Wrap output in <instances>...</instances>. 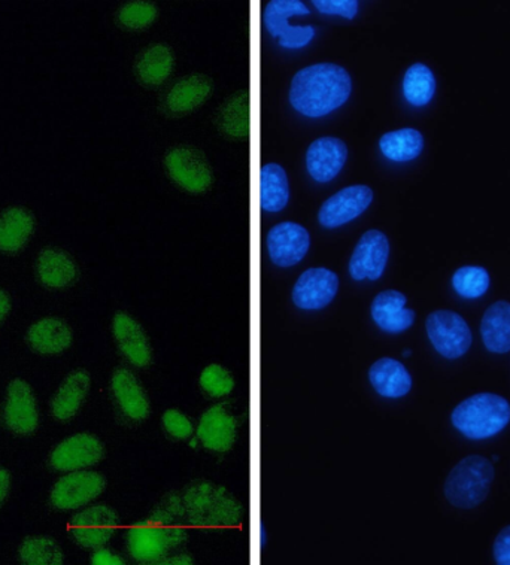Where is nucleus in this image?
<instances>
[{"label": "nucleus", "instance_id": "obj_1", "mask_svg": "<svg viewBox=\"0 0 510 565\" xmlns=\"http://www.w3.org/2000/svg\"><path fill=\"white\" fill-rule=\"evenodd\" d=\"M187 542V520L181 492H170L155 511L127 531V551L142 564H160L170 551Z\"/></svg>", "mask_w": 510, "mask_h": 565}, {"label": "nucleus", "instance_id": "obj_2", "mask_svg": "<svg viewBox=\"0 0 510 565\" xmlns=\"http://www.w3.org/2000/svg\"><path fill=\"white\" fill-rule=\"evenodd\" d=\"M352 78L334 63H317L293 76L288 100L306 118H322L342 108L350 99Z\"/></svg>", "mask_w": 510, "mask_h": 565}, {"label": "nucleus", "instance_id": "obj_3", "mask_svg": "<svg viewBox=\"0 0 510 565\" xmlns=\"http://www.w3.org/2000/svg\"><path fill=\"white\" fill-rule=\"evenodd\" d=\"M187 524L224 529L244 521V505L225 487L208 480H195L181 491Z\"/></svg>", "mask_w": 510, "mask_h": 565}, {"label": "nucleus", "instance_id": "obj_4", "mask_svg": "<svg viewBox=\"0 0 510 565\" xmlns=\"http://www.w3.org/2000/svg\"><path fill=\"white\" fill-rule=\"evenodd\" d=\"M450 423L467 439H491L509 426L510 403L499 394H475L453 411Z\"/></svg>", "mask_w": 510, "mask_h": 565}, {"label": "nucleus", "instance_id": "obj_5", "mask_svg": "<svg viewBox=\"0 0 510 565\" xmlns=\"http://www.w3.org/2000/svg\"><path fill=\"white\" fill-rule=\"evenodd\" d=\"M495 475V466L488 458L482 456L463 458L446 478L444 488L446 501L461 511L478 508L490 494Z\"/></svg>", "mask_w": 510, "mask_h": 565}, {"label": "nucleus", "instance_id": "obj_6", "mask_svg": "<svg viewBox=\"0 0 510 565\" xmlns=\"http://www.w3.org/2000/svg\"><path fill=\"white\" fill-rule=\"evenodd\" d=\"M309 14V8L300 0H270L263 11V25L283 49L300 50L312 42L317 31L312 25H293L290 20Z\"/></svg>", "mask_w": 510, "mask_h": 565}, {"label": "nucleus", "instance_id": "obj_7", "mask_svg": "<svg viewBox=\"0 0 510 565\" xmlns=\"http://www.w3.org/2000/svg\"><path fill=\"white\" fill-rule=\"evenodd\" d=\"M425 331L437 354L446 360L461 359L474 343L469 324L454 310L440 309L432 312L425 320Z\"/></svg>", "mask_w": 510, "mask_h": 565}, {"label": "nucleus", "instance_id": "obj_8", "mask_svg": "<svg viewBox=\"0 0 510 565\" xmlns=\"http://www.w3.org/2000/svg\"><path fill=\"white\" fill-rule=\"evenodd\" d=\"M163 163L170 180L189 193H205L214 182L210 161L198 148L187 146L172 148L166 152Z\"/></svg>", "mask_w": 510, "mask_h": 565}, {"label": "nucleus", "instance_id": "obj_9", "mask_svg": "<svg viewBox=\"0 0 510 565\" xmlns=\"http://www.w3.org/2000/svg\"><path fill=\"white\" fill-rule=\"evenodd\" d=\"M390 241L381 231L363 233L352 250L348 271L355 282H375L381 279L389 265Z\"/></svg>", "mask_w": 510, "mask_h": 565}, {"label": "nucleus", "instance_id": "obj_10", "mask_svg": "<svg viewBox=\"0 0 510 565\" xmlns=\"http://www.w3.org/2000/svg\"><path fill=\"white\" fill-rule=\"evenodd\" d=\"M118 524H120V518L113 508L96 504L76 513L70 522V531L79 546L97 550L113 539Z\"/></svg>", "mask_w": 510, "mask_h": 565}, {"label": "nucleus", "instance_id": "obj_11", "mask_svg": "<svg viewBox=\"0 0 510 565\" xmlns=\"http://www.w3.org/2000/svg\"><path fill=\"white\" fill-rule=\"evenodd\" d=\"M105 488L106 479L96 471H70V475L59 479L51 491V504L59 511H74L92 503Z\"/></svg>", "mask_w": 510, "mask_h": 565}, {"label": "nucleus", "instance_id": "obj_12", "mask_svg": "<svg viewBox=\"0 0 510 565\" xmlns=\"http://www.w3.org/2000/svg\"><path fill=\"white\" fill-rule=\"evenodd\" d=\"M373 202V191L368 185H351L339 190L322 203L318 223L325 228H339L363 215Z\"/></svg>", "mask_w": 510, "mask_h": 565}, {"label": "nucleus", "instance_id": "obj_13", "mask_svg": "<svg viewBox=\"0 0 510 565\" xmlns=\"http://www.w3.org/2000/svg\"><path fill=\"white\" fill-rule=\"evenodd\" d=\"M265 245L269 260L287 269L304 260L310 248V235L304 225L286 221L267 232Z\"/></svg>", "mask_w": 510, "mask_h": 565}, {"label": "nucleus", "instance_id": "obj_14", "mask_svg": "<svg viewBox=\"0 0 510 565\" xmlns=\"http://www.w3.org/2000/svg\"><path fill=\"white\" fill-rule=\"evenodd\" d=\"M339 278L326 267H312L297 278L291 300L297 309L321 310L338 296Z\"/></svg>", "mask_w": 510, "mask_h": 565}, {"label": "nucleus", "instance_id": "obj_15", "mask_svg": "<svg viewBox=\"0 0 510 565\" xmlns=\"http://www.w3.org/2000/svg\"><path fill=\"white\" fill-rule=\"evenodd\" d=\"M105 457L104 444L96 436L81 433L62 441L51 452L50 466L57 471L84 470Z\"/></svg>", "mask_w": 510, "mask_h": 565}, {"label": "nucleus", "instance_id": "obj_16", "mask_svg": "<svg viewBox=\"0 0 510 565\" xmlns=\"http://www.w3.org/2000/svg\"><path fill=\"white\" fill-rule=\"evenodd\" d=\"M347 159L346 142L338 138H331V136H325V138L314 140L306 151V171L318 184H327L339 175Z\"/></svg>", "mask_w": 510, "mask_h": 565}, {"label": "nucleus", "instance_id": "obj_17", "mask_svg": "<svg viewBox=\"0 0 510 565\" xmlns=\"http://www.w3.org/2000/svg\"><path fill=\"white\" fill-rule=\"evenodd\" d=\"M198 439L212 452H227L236 444L237 420L224 405L203 412L198 426Z\"/></svg>", "mask_w": 510, "mask_h": 565}, {"label": "nucleus", "instance_id": "obj_18", "mask_svg": "<svg viewBox=\"0 0 510 565\" xmlns=\"http://www.w3.org/2000/svg\"><path fill=\"white\" fill-rule=\"evenodd\" d=\"M372 321L381 331L401 334L415 322V310L407 308V297L397 290L381 291L371 306Z\"/></svg>", "mask_w": 510, "mask_h": 565}, {"label": "nucleus", "instance_id": "obj_19", "mask_svg": "<svg viewBox=\"0 0 510 565\" xmlns=\"http://www.w3.org/2000/svg\"><path fill=\"white\" fill-rule=\"evenodd\" d=\"M214 92L212 79L205 75H189L178 79L166 93L163 109L169 116L181 117L201 108Z\"/></svg>", "mask_w": 510, "mask_h": 565}, {"label": "nucleus", "instance_id": "obj_20", "mask_svg": "<svg viewBox=\"0 0 510 565\" xmlns=\"http://www.w3.org/2000/svg\"><path fill=\"white\" fill-rule=\"evenodd\" d=\"M38 415L36 398L31 386L23 380H15L8 386L6 405L7 427L15 435L28 436L36 430Z\"/></svg>", "mask_w": 510, "mask_h": 565}, {"label": "nucleus", "instance_id": "obj_21", "mask_svg": "<svg viewBox=\"0 0 510 565\" xmlns=\"http://www.w3.org/2000/svg\"><path fill=\"white\" fill-rule=\"evenodd\" d=\"M113 333L123 355L135 367H148L152 361L150 339L142 326L126 312H118L114 317Z\"/></svg>", "mask_w": 510, "mask_h": 565}, {"label": "nucleus", "instance_id": "obj_22", "mask_svg": "<svg viewBox=\"0 0 510 565\" xmlns=\"http://www.w3.org/2000/svg\"><path fill=\"white\" fill-rule=\"evenodd\" d=\"M110 390L123 415L135 423H142L148 418L151 411L150 398L138 377L129 369H117L110 380Z\"/></svg>", "mask_w": 510, "mask_h": 565}, {"label": "nucleus", "instance_id": "obj_23", "mask_svg": "<svg viewBox=\"0 0 510 565\" xmlns=\"http://www.w3.org/2000/svg\"><path fill=\"white\" fill-rule=\"evenodd\" d=\"M369 382L381 397L397 401L406 397L412 390V376L406 365L399 360L381 359L375 361L369 369Z\"/></svg>", "mask_w": 510, "mask_h": 565}, {"label": "nucleus", "instance_id": "obj_24", "mask_svg": "<svg viewBox=\"0 0 510 565\" xmlns=\"http://www.w3.org/2000/svg\"><path fill=\"white\" fill-rule=\"evenodd\" d=\"M484 347L492 354L510 352V301H495L480 321Z\"/></svg>", "mask_w": 510, "mask_h": 565}, {"label": "nucleus", "instance_id": "obj_25", "mask_svg": "<svg viewBox=\"0 0 510 565\" xmlns=\"http://www.w3.org/2000/svg\"><path fill=\"white\" fill-rule=\"evenodd\" d=\"M91 375L85 371L72 372L51 402V414L57 420H70L78 414L91 391Z\"/></svg>", "mask_w": 510, "mask_h": 565}, {"label": "nucleus", "instance_id": "obj_26", "mask_svg": "<svg viewBox=\"0 0 510 565\" xmlns=\"http://www.w3.org/2000/svg\"><path fill=\"white\" fill-rule=\"evenodd\" d=\"M176 67V54L164 44L148 46L138 55L135 63V72L140 83L146 86L157 87L168 81Z\"/></svg>", "mask_w": 510, "mask_h": 565}, {"label": "nucleus", "instance_id": "obj_27", "mask_svg": "<svg viewBox=\"0 0 510 565\" xmlns=\"http://www.w3.org/2000/svg\"><path fill=\"white\" fill-rule=\"evenodd\" d=\"M28 342L33 351L42 355H55L66 351L72 343V330L59 318H45L31 327Z\"/></svg>", "mask_w": 510, "mask_h": 565}, {"label": "nucleus", "instance_id": "obj_28", "mask_svg": "<svg viewBox=\"0 0 510 565\" xmlns=\"http://www.w3.org/2000/svg\"><path fill=\"white\" fill-rule=\"evenodd\" d=\"M425 140L423 134L414 127H403L382 135L378 147L386 160L394 163H407L418 159L423 152Z\"/></svg>", "mask_w": 510, "mask_h": 565}, {"label": "nucleus", "instance_id": "obj_29", "mask_svg": "<svg viewBox=\"0 0 510 565\" xmlns=\"http://www.w3.org/2000/svg\"><path fill=\"white\" fill-rule=\"evenodd\" d=\"M290 201V184L286 169L280 164L267 163L261 172V205L267 214H278Z\"/></svg>", "mask_w": 510, "mask_h": 565}, {"label": "nucleus", "instance_id": "obj_30", "mask_svg": "<svg viewBox=\"0 0 510 565\" xmlns=\"http://www.w3.org/2000/svg\"><path fill=\"white\" fill-rule=\"evenodd\" d=\"M249 125V97L246 92L229 97L216 113V127L229 139H246Z\"/></svg>", "mask_w": 510, "mask_h": 565}, {"label": "nucleus", "instance_id": "obj_31", "mask_svg": "<svg viewBox=\"0 0 510 565\" xmlns=\"http://www.w3.org/2000/svg\"><path fill=\"white\" fill-rule=\"evenodd\" d=\"M38 275L46 287L63 288L74 282L78 269L65 250L49 248L42 250L38 260Z\"/></svg>", "mask_w": 510, "mask_h": 565}, {"label": "nucleus", "instance_id": "obj_32", "mask_svg": "<svg viewBox=\"0 0 510 565\" xmlns=\"http://www.w3.org/2000/svg\"><path fill=\"white\" fill-rule=\"evenodd\" d=\"M436 76L424 63H414L403 76V97L414 108H424L433 100L436 93Z\"/></svg>", "mask_w": 510, "mask_h": 565}, {"label": "nucleus", "instance_id": "obj_33", "mask_svg": "<svg viewBox=\"0 0 510 565\" xmlns=\"http://www.w3.org/2000/svg\"><path fill=\"white\" fill-rule=\"evenodd\" d=\"M33 227L32 215L20 207H12L0 218V249L7 253H15L23 248L31 237Z\"/></svg>", "mask_w": 510, "mask_h": 565}, {"label": "nucleus", "instance_id": "obj_34", "mask_svg": "<svg viewBox=\"0 0 510 565\" xmlns=\"http://www.w3.org/2000/svg\"><path fill=\"white\" fill-rule=\"evenodd\" d=\"M450 284L463 299L475 300L487 295L490 290L491 278L486 267L463 266L454 271Z\"/></svg>", "mask_w": 510, "mask_h": 565}, {"label": "nucleus", "instance_id": "obj_35", "mask_svg": "<svg viewBox=\"0 0 510 565\" xmlns=\"http://www.w3.org/2000/svg\"><path fill=\"white\" fill-rule=\"evenodd\" d=\"M21 563L29 565H61L63 552L53 539L38 535L28 537L20 546Z\"/></svg>", "mask_w": 510, "mask_h": 565}, {"label": "nucleus", "instance_id": "obj_36", "mask_svg": "<svg viewBox=\"0 0 510 565\" xmlns=\"http://www.w3.org/2000/svg\"><path fill=\"white\" fill-rule=\"evenodd\" d=\"M157 17H159V8L156 3L147 2V0H134L118 11V23L130 31H142V29L150 28Z\"/></svg>", "mask_w": 510, "mask_h": 565}, {"label": "nucleus", "instance_id": "obj_37", "mask_svg": "<svg viewBox=\"0 0 510 565\" xmlns=\"http://www.w3.org/2000/svg\"><path fill=\"white\" fill-rule=\"evenodd\" d=\"M201 390L211 398H224L235 390L232 373L221 364H210L199 376Z\"/></svg>", "mask_w": 510, "mask_h": 565}, {"label": "nucleus", "instance_id": "obj_38", "mask_svg": "<svg viewBox=\"0 0 510 565\" xmlns=\"http://www.w3.org/2000/svg\"><path fill=\"white\" fill-rule=\"evenodd\" d=\"M164 431L177 440H187L193 436L194 426L184 412L178 409H168L161 416Z\"/></svg>", "mask_w": 510, "mask_h": 565}, {"label": "nucleus", "instance_id": "obj_39", "mask_svg": "<svg viewBox=\"0 0 510 565\" xmlns=\"http://www.w3.org/2000/svg\"><path fill=\"white\" fill-rule=\"evenodd\" d=\"M312 6L320 14L354 20L359 14L360 3L357 0H314Z\"/></svg>", "mask_w": 510, "mask_h": 565}, {"label": "nucleus", "instance_id": "obj_40", "mask_svg": "<svg viewBox=\"0 0 510 565\" xmlns=\"http://www.w3.org/2000/svg\"><path fill=\"white\" fill-rule=\"evenodd\" d=\"M492 554L497 564L510 565V525L504 526L497 535Z\"/></svg>", "mask_w": 510, "mask_h": 565}, {"label": "nucleus", "instance_id": "obj_41", "mask_svg": "<svg viewBox=\"0 0 510 565\" xmlns=\"http://www.w3.org/2000/svg\"><path fill=\"white\" fill-rule=\"evenodd\" d=\"M92 564L95 565H125L126 561L116 552L106 550V547H97L95 554L92 555Z\"/></svg>", "mask_w": 510, "mask_h": 565}, {"label": "nucleus", "instance_id": "obj_42", "mask_svg": "<svg viewBox=\"0 0 510 565\" xmlns=\"http://www.w3.org/2000/svg\"><path fill=\"white\" fill-rule=\"evenodd\" d=\"M194 561L189 554L168 555L160 561V565H193Z\"/></svg>", "mask_w": 510, "mask_h": 565}, {"label": "nucleus", "instance_id": "obj_43", "mask_svg": "<svg viewBox=\"0 0 510 565\" xmlns=\"http://www.w3.org/2000/svg\"><path fill=\"white\" fill-rule=\"evenodd\" d=\"M11 487V475L6 469H0V504L7 499Z\"/></svg>", "mask_w": 510, "mask_h": 565}, {"label": "nucleus", "instance_id": "obj_44", "mask_svg": "<svg viewBox=\"0 0 510 565\" xmlns=\"http://www.w3.org/2000/svg\"><path fill=\"white\" fill-rule=\"evenodd\" d=\"M11 309L10 297L7 296V292L0 290V321L3 320L8 316Z\"/></svg>", "mask_w": 510, "mask_h": 565}]
</instances>
